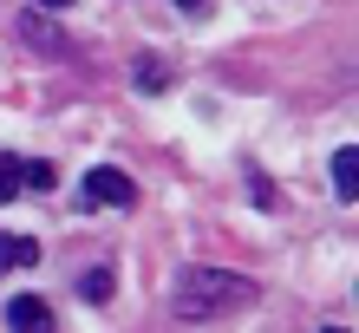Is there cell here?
<instances>
[{
  "label": "cell",
  "instance_id": "obj_1",
  "mask_svg": "<svg viewBox=\"0 0 359 333\" xmlns=\"http://www.w3.org/2000/svg\"><path fill=\"white\" fill-rule=\"evenodd\" d=\"M248 301H255V281L236 275V268H183L170 287L177 320H216V314H236Z\"/></svg>",
  "mask_w": 359,
  "mask_h": 333
},
{
  "label": "cell",
  "instance_id": "obj_2",
  "mask_svg": "<svg viewBox=\"0 0 359 333\" xmlns=\"http://www.w3.org/2000/svg\"><path fill=\"white\" fill-rule=\"evenodd\" d=\"M86 203H111V210H131L137 203V183L118 170V163H98V170H86Z\"/></svg>",
  "mask_w": 359,
  "mask_h": 333
},
{
  "label": "cell",
  "instance_id": "obj_3",
  "mask_svg": "<svg viewBox=\"0 0 359 333\" xmlns=\"http://www.w3.org/2000/svg\"><path fill=\"white\" fill-rule=\"evenodd\" d=\"M7 327L13 333H53V307L33 301V294H20V301H7Z\"/></svg>",
  "mask_w": 359,
  "mask_h": 333
},
{
  "label": "cell",
  "instance_id": "obj_4",
  "mask_svg": "<svg viewBox=\"0 0 359 333\" xmlns=\"http://www.w3.org/2000/svg\"><path fill=\"white\" fill-rule=\"evenodd\" d=\"M33 261H39V242H33V236H0V275L33 268Z\"/></svg>",
  "mask_w": 359,
  "mask_h": 333
},
{
  "label": "cell",
  "instance_id": "obj_5",
  "mask_svg": "<svg viewBox=\"0 0 359 333\" xmlns=\"http://www.w3.org/2000/svg\"><path fill=\"white\" fill-rule=\"evenodd\" d=\"M333 190H340L346 203L359 196V151H333Z\"/></svg>",
  "mask_w": 359,
  "mask_h": 333
},
{
  "label": "cell",
  "instance_id": "obj_6",
  "mask_svg": "<svg viewBox=\"0 0 359 333\" xmlns=\"http://www.w3.org/2000/svg\"><path fill=\"white\" fill-rule=\"evenodd\" d=\"M79 301H92V307L111 301V268H86V275H79Z\"/></svg>",
  "mask_w": 359,
  "mask_h": 333
},
{
  "label": "cell",
  "instance_id": "obj_7",
  "mask_svg": "<svg viewBox=\"0 0 359 333\" xmlns=\"http://www.w3.org/2000/svg\"><path fill=\"white\" fill-rule=\"evenodd\" d=\"M20 196V157H0V203Z\"/></svg>",
  "mask_w": 359,
  "mask_h": 333
},
{
  "label": "cell",
  "instance_id": "obj_8",
  "mask_svg": "<svg viewBox=\"0 0 359 333\" xmlns=\"http://www.w3.org/2000/svg\"><path fill=\"white\" fill-rule=\"evenodd\" d=\"M137 86H144V92H163L170 79H163V66H157V59H137Z\"/></svg>",
  "mask_w": 359,
  "mask_h": 333
},
{
  "label": "cell",
  "instance_id": "obj_9",
  "mask_svg": "<svg viewBox=\"0 0 359 333\" xmlns=\"http://www.w3.org/2000/svg\"><path fill=\"white\" fill-rule=\"evenodd\" d=\"M33 7H46V13H59V7H72V0H33Z\"/></svg>",
  "mask_w": 359,
  "mask_h": 333
},
{
  "label": "cell",
  "instance_id": "obj_10",
  "mask_svg": "<svg viewBox=\"0 0 359 333\" xmlns=\"http://www.w3.org/2000/svg\"><path fill=\"white\" fill-rule=\"evenodd\" d=\"M177 7H183V13H196V7H203V0H177Z\"/></svg>",
  "mask_w": 359,
  "mask_h": 333
},
{
  "label": "cell",
  "instance_id": "obj_11",
  "mask_svg": "<svg viewBox=\"0 0 359 333\" xmlns=\"http://www.w3.org/2000/svg\"><path fill=\"white\" fill-rule=\"evenodd\" d=\"M327 333H346V327H327Z\"/></svg>",
  "mask_w": 359,
  "mask_h": 333
}]
</instances>
